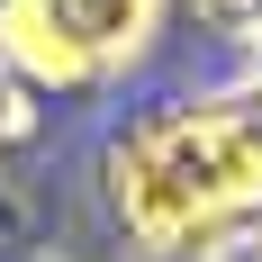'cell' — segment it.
<instances>
[{"label": "cell", "mask_w": 262, "mask_h": 262, "mask_svg": "<svg viewBox=\"0 0 262 262\" xmlns=\"http://www.w3.org/2000/svg\"><path fill=\"white\" fill-rule=\"evenodd\" d=\"M108 208L145 253L217 244L262 208V81L172 100L108 145Z\"/></svg>", "instance_id": "cell-1"}, {"label": "cell", "mask_w": 262, "mask_h": 262, "mask_svg": "<svg viewBox=\"0 0 262 262\" xmlns=\"http://www.w3.org/2000/svg\"><path fill=\"white\" fill-rule=\"evenodd\" d=\"M163 0H9L0 54L27 81H108L154 46Z\"/></svg>", "instance_id": "cell-2"}, {"label": "cell", "mask_w": 262, "mask_h": 262, "mask_svg": "<svg viewBox=\"0 0 262 262\" xmlns=\"http://www.w3.org/2000/svg\"><path fill=\"white\" fill-rule=\"evenodd\" d=\"M199 9V27H217L226 46H253L262 36V0H190Z\"/></svg>", "instance_id": "cell-3"}, {"label": "cell", "mask_w": 262, "mask_h": 262, "mask_svg": "<svg viewBox=\"0 0 262 262\" xmlns=\"http://www.w3.org/2000/svg\"><path fill=\"white\" fill-rule=\"evenodd\" d=\"M0 18H9V0H0Z\"/></svg>", "instance_id": "cell-4"}]
</instances>
